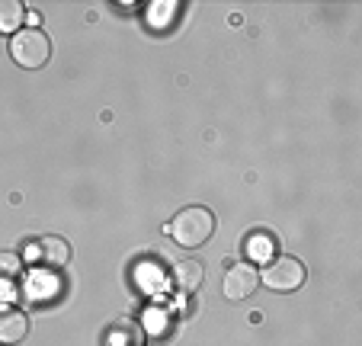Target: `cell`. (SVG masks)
Listing matches in <instances>:
<instances>
[{
    "label": "cell",
    "mask_w": 362,
    "mask_h": 346,
    "mask_svg": "<svg viewBox=\"0 0 362 346\" xmlns=\"http://www.w3.org/2000/svg\"><path fill=\"white\" fill-rule=\"evenodd\" d=\"M260 285V272L253 270L250 263H234L225 276V295L231 301H240L247 295H253V289Z\"/></svg>",
    "instance_id": "cell-5"
},
{
    "label": "cell",
    "mask_w": 362,
    "mask_h": 346,
    "mask_svg": "<svg viewBox=\"0 0 362 346\" xmlns=\"http://www.w3.org/2000/svg\"><path fill=\"white\" fill-rule=\"evenodd\" d=\"M26 257L33 266H42V270H64L71 263V244L58 234H45V238L33 241L26 247Z\"/></svg>",
    "instance_id": "cell-3"
},
{
    "label": "cell",
    "mask_w": 362,
    "mask_h": 346,
    "mask_svg": "<svg viewBox=\"0 0 362 346\" xmlns=\"http://www.w3.org/2000/svg\"><path fill=\"white\" fill-rule=\"evenodd\" d=\"M26 333H29L26 314L16 311V308H10V305L0 308V343L13 346V343H20V340H26Z\"/></svg>",
    "instance_id": "cell-6"
},
{
    "label": "cell",
    "mask_w": 362,
    "mask_h": 346,
    "mask_svg": "<svg viewBox=\"0 0 362 346\" xmlns=\"http://www.w3.org/2000/svg\"><path fill=\"white\" fill-rule=\"evenodd\" d=\"M20 266H23V260L16 253H0V279H13L20 272Z\"/></svg>",
    "instance_id": "cell-11"
},
{
    "label": "cell",
    "mask_w": 362,
    "mask_h": 346,
    "mask_svg": "<svg viewBox=\"0 0 362 346\" xmlns=\"http://www.w3.org/2000/svg\"><path fill=\"white\" fill-rule=\"evenodd\" d=\"M26 20V7L20 0H0V33H16Z\"/></svg>",
    "instance_id": "cell-9"
},
{
    "label": "cell",
    "mask_w": 362,
    "mask_h": 346,
    "mask_svg": "<svg viewBox=\"0 0 362 346\" xmlns=\"http://www.w3.org/2000/svg\"><path fill=\"white\" fill-rule=\"evenodd\" d=\"M305 282V266L295 257H279L263 270V285L273 292H295Z\"/></svg>",
    "instance_id": "cell-4"
},
{
    "label": "cell",
    "mask_w": 362,
    "mask_h": 346,
    "mask_svg": "<svg viewBox=\"0 0 362 346\" xmlns=\"http://www.w3.org/2000/svg\"><path fill=\"white\" fill-rule=\"evenodd\" d=\"M202 263L199 260H180L173 266V285H177L180 292H196L199 285H202Z\"/></svg>",
    "instance_id": "cell-8"
},
{
    "label": "cell",
    "mask_w": 362,
    "mask_h": 346,
    "mask_svg": "<svg viewBox=\"0 0 362 346\" xmlns=\"http://www.w3.org/2000/svg\"><path fill=\"white\" fill-rule=\"evenodd\" d=\"M13 299H20V292H16V282H13V279H0V308L10 305Z\"/></svg>",
    "instance_id": "cell-12"
},
{
    "label": "cell",
    "mask_w": 362,
    "mask_h": 346,
    "mask_svg": "<svg viewBox=\"0 0 362 346\" xmlns=\"http://www.w3.org/2000/svg\"><path fill=\"white\" fill-rule=\"evenodd\" d=\"M10 54H13V62L20 64V68H42V64H48V58H52V42H48V35L42 33V29H20V33L10 39Z\"/></svg>",
    "instance_id": "cell-2"
},
{
    "label": "cell",
    "mask_w": 362,
    "mask_h": 346,
    "mask_svg": "<svg viewBox=\"0 0 362 346\" xmlns=\"http://www.w3.org/2000/svg\"><path fill=\"white\" fill-rule=\"evenodd\" d=\"M244 247H247V257L250 260H269L276 250V241H273V234H267V231H253Z\"/></svg>",
    "instance_id": "cell-10"
},
{
    "label": "cell",
    "mask_w": 362,
    "mask_h": 346,
    "mask_svg": "<svg viewBox=\"0 0 362 346\" xmlns=\"http://www.w3.org/2000/svg\"><path fill=\"white\" fill-rule=\"evenodd\" d=\"M167 234H170L177 244L183 247H199L205 244V241L212 238L215 231V215L209 209H202V205H189V209H183L177 218H173L170 224H167Z\"/></svg>",
    "instance_id": "cell-1"
},
{
    "label": "cell",
    "mask_w": 362,
    "mask_h": 346,
    "mask_svg": "<svg viewBox=\"0 0 362 346\" xmlns=\"http://www.w3.org/2000/svg\"><path fill=\"white\" fill-rule=\"evenodd\" d=\"M106 343L110 346H144V330L135 321H116L106 330Z\"/></svg>",
    "instance_id": "cell-7"
}]
</instances>
